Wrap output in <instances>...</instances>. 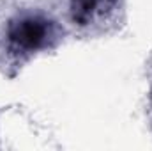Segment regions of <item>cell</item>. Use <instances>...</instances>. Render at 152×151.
I'll return each instance as SVG.
<instances>
[{"mask_svg": "<svg viewBox=\"0 0 152 151\" xmlns=\"http://www.w3.org/2000/svg\"><path fill=\"white\" fill-rule=\"evenodd\" d=\"M97 0H71V11H73V20L80 25H85L94 9H96Z\"/></svg>", "mask_w": 152, "mask_h": 151, "instance_id": "obj_2", "label": "cell"}, {"mask_svg": "<svg viewBox=\"0 0 152 151\" xmlns=\"http://www.w3.org/2000/svg\"><path fill=\"white\" fill-rule=\"evenodd\" d=\"M9 38L21 48H37L46 38V23L41 18H23L9 27Z\"/></svg>", "mask_w": 152, "mask_h": 151, "instance_id": "obj_1", "label": "cell"}]
</instances>
